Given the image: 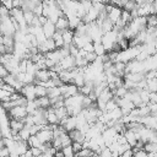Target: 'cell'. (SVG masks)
<instances>
[{
    "label": "cell",
    "instance_id": "9c48e42d",
    "mask_svg": "<svg viewBox=\"0 0 157 157\" xmlns=\"http://www.w3.org/2000/svg\"><path fill=\"white\" fill-rule=\"evenodd\" d=\"M61 126H64V129L69 132L74 129H76V117L75 115H67L66 118L61 119L59 123Z\"/></svg>",
    "mask_w": 157,
    "mask_h": 157
},
{
    "label": "cell",
    "instance_id": "44dd1931",
    "mask_svg": "<svg viewBox=\"0 0 157 157\" xmlns=\"http://www.w3.org/2000/svg\"><path fill=\"white\" fill-rule=\"evenodd\" d=\"M105 113H107V117H108L109 121H118L123 117V112H121V108L120 107H117L113 110L105 112Z\"/></svg>",
    "mask_w": 157,
    "mask_h": 157
},
{
    "label": "cell",
    "instance_id": "52a82bcc",
    "mask_svg": "<svg viewBox=\"0 0 157 157\" xmlns=\"http://www.w3.org/2000/svg\"><path fill=\"white\" fill-rule=\"evenodd\" d=\"M136 11H137V16H144V17L150 16L151 13H153V6H152V2H151V1H147V2L139 4Z\"/></svg>",
    "mask_w": 157,
    "mask_h": 157
},
{
    "label": "cell",
    "instance_id": "9a60e30c",
    "mask_svg": "<svg viewBox=\"0 0 157 157\" xmlns=\"http://www.w3.org/2000/svg\"><path fill=\"white\" fill-rule=\"evenodd\" d=\"M42 28H43V32H44V34L47 36V38H52V37L54 36V33L56 32L55 23L52 22L50 20H48V21L42 26Z\"/></svg>",
    "mask_w": 157,
    "mask_h": 157
},
{
    "label": "cell",
    "instance_id": "8fae6325",
    "mask_svg": "<svg viewBox=\"0 0 157 157\" xmlns=\"http://www.w3.org/2000/svg\"><path fill=\"white\" fill-rule=\"evenodd\" d=\"M99 13H101V11H99L97 7H94V6L92 5V7H91V9L86 12V15L83 16L82 21H83V22H86V23L96 22V21H97V18H98V16H99Z\"/></svg>",
    "mask_w": 157,
    "mask_h": 157
},
{
    "label": "cell",
    "instance_id": "d6986e66",
    "mask_svg": "<svg viewBox=\"0 0 157 157\" xmlns=\"http://www.w3.org/2000/svg\"><path fill=\"white\" fill-rule=\"evenodd\" d=\"M69 135H70V137H71L72 141L81 142V144H82V142L85 141V139H86V135H85L80 129H74V130L69 131Z\"/></svg>",
    "mask_w": 157,
    "mask_h": 157
},
{
    "label": "cell",
    "instance_id": "e575fe53",
    "mask_svg": "<svg viewBox=\"0 0 157 157\" xmlns=\"http://www.w3.org/2000/svg\"><path fill=\"white\" fill-rule=\"evenodd\" d=\"M11 99V92L4 90L0 87V102H6Z\"/></svg>",
    "mask_w": 157,
    "mask_h": 157
},
{
    "label": "cell",
    "instance_id": "cb8c5ba5",
    "mask_svg": "<svg viewBox=\"0 0 157 157\" xmlns=\"http://www.w3.org/2000/svg\"><path fill=\"white\" fill-rule=\"evenodd\" d=\"M36 102L38 104L39 108H43V109H47L52 105V102H50V98L48 96H43V97H37L36 98Z\"/></svg>",
    "mask_w": 157,
    "mask_h": 157
},
{
    "label": "cell",
    "instance_id": "bcb514c9",
    "mask_svg": "<svg viewBox=\"0 0 157 157\" xmlns=\"http://www.w3.org/2000/svg\"><path fill=\"white\" fill-rule=\"evenodd\" d=\"M32 148V153H33V156H42V150L39 148V147H31Z\"/></svg>",
    "mask_w": 157,
    "mask_h": 157
},
{
    "label": "cell",
    "instance_id": "5b68a950",
    "mask_svg": "<svg viewBox=\"0 0 157 157\" xmlns=\"http://www.w3.org/2000/svg\"><path fill=\"white\" fill-rule=\"evenodd\" d=\"M7 113H9V115H10L11 118H13V119H23V118L28 114L26 105H15V107H12L10 110H7Z\"/></svg>",
    "mask_w": 157,
    "mask_h": 157
},
{
    "label": "cell",
    "instance_id": "2e32d148",
    "mask_svg": "<svg viewBox=\"0 0 157 157\" xmlns=\"http://www.w3.org/2000/svg\"><path fill=\"white\" fill-rule=\"evenodd\" d=\"M45 115H47V121H48V124H50V125H56V124L60 123V120H59V118H58V115H56V113H55V110H54V108H53L52 105H50L49 108H47Z\"/></svg>",
    "mask_w": 157,
    "mask_h": 157
},
{
    "label": "cell",
    "instance_id": "74e56055",
    "mask_svg": "<svg viewBox=\"0 0 157 157\" xmlns=\"http://www.w3.org/2000/svg\"><path fill=\"white\" fill-rule=\"evenodd\" d=\"M97 54L94 53V52H86V55H85V59L88 61V64L90 63H93L96 59H97Z\"/></svg>",
    "mask_w": 157,
    "mask_h": 157
},
{
    "label": "cell",
    "instance_id": "d590c367",
    "mask_svg": "<svg viewBox=\"0 0 157 157\" xmlns=\"http://www.w3.org/2000/svg\"><path fill=\"white\" fill-rule=\"evenodd\" d=\"M117 107H119V105H118L115 98L113 97L112 99H109V101L107 102V104H105V110H104V112H110V110H113V109L117 108Z\"/></svg>",
    "mask_w": 157,
    "mask_h": 157
},
{
    "label": "cell",
    "instance_id": "f1b7e54d",
    "mask_svg": "<svg viewBox=\"0 0 157 157\" xmlns=\"http://www.w3.org/2000/svg\"><path fill=\"white\" fill-rule=\"evenodd\" d=\"M52 38L54 39L56 48H61V47H64V39H63V34H61V31H56Z\"/></svg>",
    "mask_w": 157,
    "mask_h": 157
},
{
    "label": "cell",
    "instance_id": "ffe728a7",
    "mask_svg": "<svg viewBox=\"0 0 157 157\" xmlns=\"http://www.w3.org/2000/svg\"><path fill=\"white\" fill-rule=\"evenodd\" d=\"M50 78V70L49 69H38L36 71V80L34 81H48Z\"/></svg>",
    "mask_w": 157,
    "mask_h": 157
},
{
    "label": "cell",
    "instance_id": "d6a6232c",
    "mask_svg": "<svg viewBox=\"0 0 157 157\" xmlns=\"http://www.w3.org/2000/svg\"><path fill=\"white\" fill-rule=\"evenodd\" d=\"M23 15H25V20H26V22H27L28 26H29V25L33 22L34 17H36L34 12H33L32 10H23Z\"/></svg>",
    "mask_w": 157,
    "mask_h": 157
},
{
    "label": "cell",
    "instance_id": "f546056e",
    "mask_svg": "<svg viewBox=\"0 0 157 157\" xmlns=\"http://www.w3.org/2000/svg\"><path fill=\"white\" fill-rule=\"evenodd\" d=\"M34 90H36V96H37V97L48 96V88L44 87V86H42V85L34 83Z\"/></svg>",
    "mask_w": 157,
    "mask_h": 157
},
{
    "label": "cell",
    "instance_id": "f6af8a7d",
    "mask_svg": "<svg viewBox=\"0 0 157 157\" xmlns=\"http://www.w3.org/2000/svg\"><path fill=\"white\" fill-rule=\"evenodd\" d=\"M121 156H123V157H131V156H134V151H132V147H130V148L125 150V151L121 153Z\"/></svg>",
    "mask_w": 157,
    "mask_h": 157
},
{
    "label": "cell",
    "instance_id": "ee69618b",
    "mask_svg": "<svg viewBox=\"0 0 157 157\" xmlns=\"http://www.w3.org/2000/svg\"><path fill=\"white\" fill-rule=\"evenodd\" d=\"M82 49H83L85 52H93V42L86 43V44L82 47Z\"/></svg>",
    "mask_w": 157,
    "mask_h": 157
},
{
    "label": "cell",
    "instance_id": "4316f807",
    "mask_svg": "<svg viewBox=\"0 0 157 157\" xmlns=\"http://www.w3.org/2000/svg\"><path fill=\"white\" fill-rule=\"evenodd\" d=\"M67 20H69V28H71V29H75V28L82 22V18H80V17L76 16V15L67 17Z\"/></svg>",
    "mask_w": 157,
    "mask_h": 157
},
{
    "label": "cell",
    "instance_id": "277c9868",
    "mask_svg": "<svg viewBox=\"0 0 157 157\" xmlns=\"http://www.w3.org/2000/svg\"><path fill=\"white\" fill-rule=\"evenodd\" d=\"M38 139L43 142V144H50L54 139V134H53V128H43L40 129L37 134Z\"/></svg>",
    "mask_w": 157,
    "mask_h": 157
},
{
    "label": "cell",
    "instance_id": "d4e9b609",
    "mask_svg": "<svg viewBox=\"0 0 157 157\" xmlns=\"http://www.w3.org/2000/svg\"><path fill=\"white\" fill-rule=\"evenodd\" d=\"M101 28H102V31H103V33H105V32H108V31H110V29H113L114 28V23L108 18V16L107 17H104L103 20H102V22H101Z\"/></svg>",
    "mask_w": 157,
    "mask_h": 157
},
{
    "label": "cell",
    "instance_id": "8d00e7d4",
    "mask_svg": "<svg viewBox=\"0 0 157 157\" xmlns=\"http://www.w3.org/2000/svg\"><path fill=\"white\" fill-rule=\"evenodd\" d=\"M132 151H134V156H136V157H147L148 156V153L145 148H132Z\"/></svg>",
    "mask_w": 157,
    "mask_h": 157
},
{
    "label": "cell",
    "instance_id": "816d5d0a",
    "mask_svg": "<svg viewBox=\"0 0 157 157\" xmlns=\"http://www.w3.org/2000/svg\"><path fill=\"white\" fill-rule=\"evenodd\" d=\"M135 1H136L137 4H142V2H147V1H151V2H152L153 0H135Z\"/></svg>",
    "mask_w": 157,
    "mask_h": 157
},
{
    "label": "cell",
    "instance_id": "1f68e13d",
    "mask_svg": "<svg viewBox=\"0 0 157 157\" xmlns=\"http://www.w3.org/2000/svg\"><path fill=\"white\" fill-rule=\"evenodd\" d=\"M75 156H98V153L94 152L93 150H91L90 147H82V150L78 151Z\"/></svg>",
    "mask_w": 157,
    "mask_h": 157
},
{
    "label": "cell",
    "instance_id": "7402d4cb",
    "mask_svg": "<svg viewBox=\"0 0 157 157\" xmlns=\"http://www.w3.org/2000/svg\"><path fill=\"white\" fill-rule=\"evenodd\" d=\"M55 27H56V31H64V29H66V28H69V20H67V17L65 16V15H63V16H60L59 18H58V21L55 22Z\"/></svg>",
    "mask_w": 157,
    "mask_h": 157
},
{
    "label": "cell",
    "instance_id": "5bb4252c",
    "mask_svg": "<svg viewBox=\"0 0 157 157\" xmlns=\"http://www.w3.org/2000/svg\"><path fill=\"white\" fill-rule=\"evenodd\" d=\"M88 42H92V39H91V37L88 34H75L74 36V40H72V43L77 48H82Z\"/></svg>",
    "mask_w": 157,
    "mask_h": 157
},
{
    "label": "cell",
    "instance_id": "f907efd6",
    "mask_svg": "<svg viewBox=\"0 0 157 157\" xmlns=\"http://www.w3.org/2000/svg\"><path fill=\"white\" fill-rule=\"evenodd\" d=\"M152 6H153V13H157V0L152 1Z\"/></svg>",
    "mask_w": 157,
    "mask_h": 157
},
{
    "label": "cell",
    "instance_id": "ba28073f",
    "mask_svg": "<svg viewBox=\"0 0 157 157\" xmlns=\"http://www.w3.org/2000/svg\"><path fill=\"white\" fill-rule=\"evenodd\" d=\"M61 67V70H72L74 67H76V61H75V56L69 54L66 56H64L59 63H58Z\"/></svg>",
    "mask_w": 157,
    "mask_h": 157
},
{
    "label": "cell",
    "instance_id": "b9f144b4",
    "mask_svg": "<svg viewBox=\"0 0 157 157\" xmlns=\"http://www.w3.org/2000/svg\"><path fill=\"white\" fill-rule=\"evenodd\" d=\"M71 145H72V148H74V151H75V155H76L78 151H81V150H82V147H83L81 142H76V141H72V144H71Z\"/></svg>",
    "mask_w": 157,
    "mask_h": 157
},
{
    "label": "cell",
    "instance_id": "3957f363",
    "mask_svg": "<svg viewBox=\"0 0 157 157\" xmlns=\"http://www.w3.org/2000/svg\"><path fill=\"white\" fill-rule=\"evenodd\" d=\"M126 72H144L146 74V67H145V63L137 59H132L130 61L126 63L125 66V74Z\"/></svg>",
    "mask_w": 157,
    "mask_h": 157
},
{
    "label": "cell",
    "instance_id": "681fc988",
    "mask_svg": "<svg viewBox=\"0 0 157 157\" xmlns=\"http://www.w3.org/2000/svg\"><path fill=\"white\" fill-rule=\"evenodd\" d=\"M31 156H33V153H32V148L29 147L26 152H25V155H23V157H31Z\"/></svg>",
    "mask_w": 157,
    "mask_h": 157
},
{
    "label": "cell",
    "instance_id": "30bf717a",
    "mask_svg": "<svg viewBox=\"0 0 157 157\" xmlns=\"http://www.w3.org/2000/svg\"><path fill=\"white\" fill-rule=\"evenodd\" d=\"M54 49H56V45H55V42H54L53 38H47L43 43L38 44V50L43 54H45L48 52H52Z\"/></svg>",
    "mask_w": 157,
    "mask_h": 157
},
{
    "label": "cell",
    "instance_id": "7bdbcfd3",
    "mask_svg": "<svg viewBox=\"0 0 157 157\" xmlns=\"http://www.w3.org/2000/svg\"><path fill=\"white\" fill-rule=\"evenodd\" d=\"M7 74H10V72H9V70L5 67V65H4V64H1V63H0V77H2V78H4Z\"/></svg>",
    "mask_w": 157,
    "mask_h": 157
},
{
    "label": "cell",
    "instance_id": "7c38bea8",
    "mask_svg": "<svg viewBox=\"0 0 157 157\" xmlns=\"http://www.w3.org/2000/svg\"><path fill=\"white\" fill-rule=\"evenodd\" d=\"M21 93L27 98V99H36L37 96H36V90H34V83H27V85H23L22 90H21Z\"/></svg>",
    "mask_w": 157,
    "mask_h": 157
},
{
    "label": "cell",
    "instance_id": "f35d334b",
    "mask_svg": "<svg viewBox=\"0 0 157 157\" xmlns=\"http://www.w3.org/2000/svg\"><path fill=\"white\" fill-rule=\"evenodd\" d=\"M98 155L99 156H104V157H110L112 156V150L109 148V146H104L103 148H101Z\"/></svg>",
    "mask_w": 157,
    "mask_h": 157
},
{
    "label": "cell",
    "instance_id": "4dcf8cb0",
    "mask_svg": "<svg viewBox=\"0 0 157 157\" xmlns=\"http://www.w3.org/2000/svg\"><path fill=\"white\" fill-rule=\"evenodd\" d=\"M31 135H32V134H31V130H29V128H28V126H26V125H25V126L18 131V136H20L22 140H26V141L29 139V136H31Z\"/></svg>",
    "mask_w": 157,
    "mask_h": 157
},
{
    "label": "cell",
    "instance_id": "4fadbf2b",
    "mask_svg": "<svg viewBox=\"0 0 157 157\" xmlns=\"http://www.w3.org/2000/svg\"><path fill=\"white\" fill-rule=\"evenodd\" d=\"M124 136L126 137V141H128V144L131 146V147H134L135 145H136V142L139 141V135H137V132H135L134 130H131V129H125L124 130Z\"/></svg>",
    "mask_w": 157,
    "mask_h": 157
},
{
    "label": "cell",
    "instance_id": "484cf974",
    "mask_svg": "<svg viewBox=\"0 0 157 157\" xmlns=\"http://www.w3.org/2000/svg\"><path fill=\"white\" fill-rule=\"evenodd\" d=\"M93 52L98 56H102V55H104L107 53V50H105V48H104L102 42H93Z\"/></svg>",
    "mask_w": 157,
    "mask_h": 157
},
{
    "label": "cell",
    "instance_id": "60d3db41",
    "mask_svg": "<svg viewBox=\"0 0 157 157\" xmlns=\"http://www.w3.org/2000/svg\"><path fill=\"white\" fill-rule=\"evenodd\" d=\"M36 38H37V42H38V44H40V43H43V42L47 39V36L44 34V32H43V29H42L40 32H38V33L36 34Z\"/></svg>",
    "mask_w": 157,
    "mask_h": 157
},
{
    "label": "cell",
    "instance_id": "836d02e7",
    "mask_svg": "<svg viewBox=\"0 0 157 157\" xmlns=\"http://www.w3.org/2000/svg\"><path fill=\"white\" fill-rule=\"evenodd\" d=\"M63 153H64V157H72L75 156V151L72 148V145H67V146H64L61 148Z\"/></svg>",
    "mask_w": 157,
    "mask_h": 157
},
{
    "label": "cell",
    "instance_id": "ac0fdd59",
    "mask_svg": "<svg viewBox=\"0 0 157 157\" xmlns=\"http://www.w3.org/2000/svg\"><path fill=\"white\" fill-rule=\"evenodd\" d=\"M25 126V121L22 119H10V128L12 130V135L13 134H18V131Z\"/></svg>",
    "mask_w": 157,
    "mask_h": 157
},
{
    "label": "cell",
    "instance_id": "f5cc1de1",
    "mask_svg": "<svg viewBox=\"0 0 157 157\" xmlns=\"http://www.w3.org/2000/svg\"><path fill=\"white\" fill-rule=\"evenodd\" d=\"M4 1H5V0H0V2H4Z\"/></svg>",
    "mask_w": 157,
    "mask_h": 157
},
{
    "label": "cell",
    "instance_id": "7a4b0ae2",
    "mask_svg": "<svg viewBox=\"0 0 157 157\" xmlns=\"http://www.w3.org/2000/svg\"><path fill=\"white\" fill-rule=\"evenodd\" d=\"M87 34L91 37L92 42H101L103 37V31L97 22H90L87 28Z\"/></svg>",
    "mask_w": 157,
    "mask_h": 157
},
{
    "label": "cell",
    "instance_id": "c3c4849f",
    "mask_svg": "<svg viewBox=\"0 0 157 157\" xmlns=\"http://www.w3.org/2000/svg\"><path fill=\"white\" fill-rule=\"evenodd\" d=\"M9 155H10V151H9V148L6 146L0 148V156H9Z\"/></svg>",
    "mask_w": 157,
    "mask_h": 157
},
{
    "label": "cell",
    "instance_id": "83f0119b",
    "mask_svg": "<svg viewBox=\"0 0 157 157\" xmlns=\"http://www.w3.org/2000/svg\"><path fill=\"white\" fill-rule=\"evenodd\" d=\"M61 96V91L59 86H53L48 88V97L49 98H58Z\"/></svg>",
    "mask_w": 157,
    "mask_h": 157
},
{
    "label": "cell",
    "instance_id": "8992f818",
    "mask_svg": "<svg viewBox=\"0 0 157 157\" xmlns=\"http://www.w3.org/2000/svg\"><path fill=\"white\" fill-rule=\"evenodd\" d=\"M60 87V91H61V94L64 96V97H70V96H74V94H76V93H78V87L75 85V83H72V82H69V83H63L61 86H59Z\"/></svg>",
    "mask_w": 157,
    "mask_h": 157
},
{
    "label": "cell",
    "instance_id": "e0dca14e",
    "mask_svg": "<svg viewBox=\"0 0 157 157\" xmlns=\"http://www.w3.org/2000/svg\"><path fill=\"white\" fill-rule=\"evenodd\" d=\"M61 34H63V39H64V45L69 47V45L72 43V40H74L75 31L71 29V28H66V29H64V31L61 32Z\"/></svg>",
    "mask_w": 157,
    "mask_h": 157
},
{
    "label": "cell",
    "instance_id": "603a6c76",
    "mask_svg": "<svg viewBox=\"0 0 157 157\" xmlns=\"http://www.w3.org/2000/svg\"><path fill=\"white\" fill-rule=\"evenodd\" d=\"M114 97V93H113V91L107 86L101 93H99V96H98V98L97 99H101V101H103V102H108L109 99H112Z\"/></svg>",
    "mask_w": 157,
    "mask_h": 157
},
{
    "label": "cell",
    "instance_id": "ab89813d",
    "mask_svg": "<svg viewBox=\"0 0 157 157\" xmlns=\"http://www.w3.org/2000/svg\"><path fill=\"white\" fill-rule=\"evenodd\" d=\"M32 11L34 12L36 16H42L43 15V2H39L38 5H36Z\"/></svg>",
    "mask_w": 157,
    "mask_h": 157
},
{
    "label": "cell",
    "instance_id": "6da1fadb",
    "mask_svg": "<svg viewBox=\"0 0 157 157\" xmlns=\"http://www.w3.org/2000/svg\"><path fill=\"white\" fill-rule=\"evenodd\" d=\"M16 26L13 23L12 17L5 16V17H0V32L1 34H9V36H13L16 32Z\"/></svg>",
    "mask_w": 157,
    "mask_h": 157
},
{
    "label": "cell",
    "instance_id": "7dc6e473",
    "mask_svg": "<svg viewBox=\"0 0 157 157\" xmlns=\"http://www.w3.org/2000/svg\"><path fill=\"white\" fill-rule=\"evenodd\" d=\"M1 4H2V5H5L9 10H11V9L13 7V0H5V1H4V2H1Z\"/></svg>",
    "mask_w": 157,
    "mask_h": 157
}]
</instances>
